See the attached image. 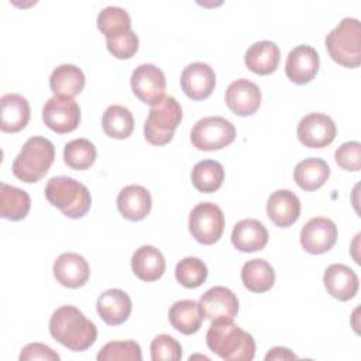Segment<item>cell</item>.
Masks as SVG:
<instances>
[{"label":"cell","mask_w":361,"mask_h":361,"mask_svg":"<svg viewBox=\"0 0 361 361\" xmlns=\"http://www.w3.org/2000/svg\"><path fill=\"white\" fill-rule=\"evenodd\" d=\"M55 159L54 144L39 135L28 138L18 155L13 161L11 171L14 176L25 183H34L42 179Z\"/></svg>","instance_id":"277c9868"},{"label":"cell","mask_w":361,"mask_h":361,"mask_svg":"<svg viewBox=\"0 0 361 361\" xmlns=\"http://www.w3.org/2000/svg\"><path fill=\"white\" fill-rule=\"evenodd\" d=\"M42 120L48 128L58 134H66L79 126L80 107L73 97L54 94L42 107Z\"/></svg>","instance_id":"9c48e42d"},{"label":"cell","mask_w":361,"mask_h":361,"mask_svg":"<svg viewBox=\"0 0 361 361\" xmlns=\"http://www.w3.org/2000/svg\"><path fill=\"white\" fill-rule=\"evenodd\" d=\"M49 87L54 94L75 97L85 87V75L76 65H59L49 76Z\"/></svg>","instance_id":"83f0119b"},{"label":"cell","mask_w":361,"mask_h":361,"mask_svg":"<svg viewBox=\"0 0 361 361\" xmlns=\"http://www.w3.org/2000/svg\"><path fill=\"white\" fill-rule=\"evenodd\" d=\"M106 47H107L109 52L113 56H116L117 59H130L138 51V37L131 30L130 32H127L121 37H117L113 39H106Z\"/></svg>","instance_id":"f35d334b"},{"label":"cell","mask_w":361,"mask_h":361,"mask_svg":"<svg viewBox=\"0 0 361 361\" xmlns=\"http://www.w3.org/2000/svg\"><path fill=\"white\" fill-rule=\"evenodd\" d=\"M320 58L310 45H298L286 56L285 73L296 85H305L314 79L319 72Z\"/></svg>","instance_id":"4fadbf2b"},{"label":"cell","mask_w":361,"mask_h":361,"mask_svg":"<svg viewBox=\"0 0 361 361\" xmlns=\"http://www.w3.org/2000/svg\"><path fill=\"white\" fill-rule=\"evenodd\" d=\"M102 126L103 131L110 138L124 140L128 138L134 130V117L127 107L111 104L103 113Z\"/></svg>","instance_id":"1f68e13d"},{"label":"cell","mask_w":361,"mask_h":361,"mask_svg":"<svg viewBox=\"0 0 361 361\" xmlns=\"http://www.w3.org/2000/svg\"><path fill=\"white\" fill-rule=\"evenodd\" d=\"M97 157V151L93 142L86 138H76L65 144L63 161L75 171H85L90 168Z\"/></svg>","instance_id":"836d02e7"},{"label":"cell","mask_w":361,"mask_h":361,"mask_svg":"<svg viewBox=\"0 0 361 361\" xmlns=\"http://www.w3.org/2000/svg\"><path fill=\"white\" fill-rule=\"evenodd\" d=\"M296 134L305 147L324 148L334 141L337 135V127L333 118L327 114L309 113L300 118Z\"/></svg>","instance_id":"8fae6325"},{"label":"cell","mask_w":361,"mask_h":361,"mask_svg":"<svg viewBox=\"0 0 361 361\" xmlns=\"http://www.w3.org/2000/svg\"><path fill=\"white\" fill-rule=\"evenodd\" d=\"M166 268L162 252L154 245H141L131 257V269L134 275L144 282L159 279Z\"/></svg>","instance_id":"603a6c76"},{"label":"cell","mask_w":361,"mask_h":361,"mask_svg":"<svg viewBox=\"0 0 361 361\" xmlns=\"http://www.w3.org/2000/svg\"><path fill=\"white\" fill-rule=\"evenodd\" d=\"M267 214L275 226L289 227L300 216V200L289 189L275 190L267 200Z\"/></svg>","instance_id":"d6986e66"},{"label":"cell","mask_w":361,"mask_h":361,"mask_svg":"<svg viewBox=\"0 0 361 361\" xmlns=\"http://www.w3.org/2000/svg\"><path fill=\"white\" fill-rule=\"evenodd\" d=\"M175 276L182 286L193 289L204 283L207 278V267L197 257H186L176 264Z\"/></svg>","instance_id":"e575fe53"},{"label":"cell","mask_w":361,"mask_h":361,"mask_svg":"<svg viewBox=\"0 0 361 361\" xmlns=\"http://www.w3.org/2000/svg\"><path fill=\"white\" fill-rule=\"evenodd\" d=\"M99 361H141V347L133 340L109 341L96 357Z\"/></svg>","instance_id":"d590c367"},{"label":"cell","mask_w":361,"mask_h":361,"mask_svg":"<svg viewBox=\"0 0 361 361\" xmlns=\"http://www.w3.org/2000/svg\"><path fill=\"white\" fill-rule=\"evenodd\" d=\"M204 317L213 320H234L238 313V299L234 292L226 286H213L207 289L199 300Z\"/></svg>","instance_id":"5bb4252c"},{"label":"cell","mask_w":361,"mask_h":361,"mask_svg":"<svg viewBox=\"0 0 361 361\" xmlns=\"http://www.w3.org/2000/svg\"><path fill=\"white\" fill-rule=\"evenodd\" d=\"M182 358L180 343L169 334H158L151 341L152 361H178Z\"/></svg>","instance_id":"8d00e7d4"},{"label":"cell","mask_w":361,"mask_h":361,"mask_svg":"<svg viewBox=\"0 0 361 361\" xmlns=\"http://www.w3.org/2000/svg\"><path fill=\"white\" fill-rule=\"evenodd\" d=\"M97 28L106 37L113 39L131 31L130 14L117 6H107L97 16Z\"/></svg>","instance_id":"d6a6232c"},{"label":"cell","mask_w":361,"mask_h":361,"mask_svg":"<svg viewBox=\"0 0 361 361\" xmlns=\"http://www.w3.org/2000/svg\"><path fill=\"white\" fill-rule=\"evenodd\" d=\"M190 179L196 190L202 193H213L223 185L224 168L219 161L203 159L195 164Z\"/></svg>","instance_id":"4dcf8cb0"},{"label":"cell","mask_w":361,"mask_h":361,"mask_svg":"<svg viewBox=\"0 0 361 361\" xmlns=\"http://www.w3.org/2000/svg\"><path fill=\"white\" fill-rule=\"evenodd\" d=\"M47 200L69 219H80L92 206L89 189L71 176H54L45 186Z\"/></svg>","instance_id":"3957f363"},{"label":"cell","mask_w":361,"mask_h":361,"mask_svg":"<svg viewBox=\"0 0 361 361\" xmlns=\"http://www.w3.org/2000/svg\"><path fill=\"white\" fill-rule=\"evenodd\" d=\"M130 83L133 93L145 104L152 106L165 96V75L152 63H142L137 66L131 73Z\"/></svg>","instance_id":"30bf717a"},{"label":"cell","mask_w":361,"mask_h":361,"mask_svg":"<svg viewBox=\"0 0 361 361\" xmlns=\"http://www.w3.org/2000/svg\"><path fill=\"white\" fill-rule=\"evenodd\" d=\"M180 86L192 100L207 99L216 86V75L210 65L204 62L189 63L180 75Z\"/></svg>","instance_id":"2e32d148"},{"label":"cell","mask_w":361,"mask_h":361,"mask_svg":"<svg viewBox=\"0 0 361 361\" xmlns=\"http://www.w3.org/2000/svg\"><path fill=\"white\" fill-rule=\"evenodd\" d=\"M51 336L71 351H85L97 338L96 324L75 306L58 307L49 319Z\"/></svg>","instance_id":"6da1fadb"},{"label":"cell","mask_w":361,"mask_h":361,"mask_svg":"<svg viewBox=\"0 0 361 361\" xmlns=\"http://www.w3.org/2000/svg\"><path fill=\"white\" fill-rule=\"evenodd\" d=\"M31 209L30 195L16 186L0 185V216L3 219L18 221L27 217Z\"/></svg>","instance_id":"f1b7e54d"},{"label":"cell","mask_w":361,"mask_h":361,"mask_svg":"<svg viewBox=\"0 0 361 361\" xmlns=\"http://www.w3.org/2000/svg\"><path fill=\"white\" fill-rule=\"evenodd\" d=\"M337 241V226L327 217H313L300 230V244L309 254L330 251Z\"/></svg>","instance_id":"7c38bea8"},{"label":"cell","mask_w":361,"mask_h":361,"mask_svg":"<svg viewBox=\"0 0 361 361\" xmlns=\"http://www.w3.org/2000/svg\"><path fill=\"white\" fill-rule=\"evenodd\" d=\"M54 276L65 288L78 289L83 286L89 276L90 268L87 261L76 252H63L54 262Z\"/></svg>","instance_id":"e0dca14e"},{"label":"cell","mask_w":361,"mask_h":361,"mask_svg":"<svg viewBox=\"0 0 361 361\" xmlns=\"http://www.w3.org/2000/svg\"><path fill=\"white\" fill-rule=\"evenodd\" d=\"M330 58L344 68L361 65V27L354 17L343 18L326 37Z\"/></svg>","instance_id":"5b68a950"},{"label":"cell","mask_w":361,"mask_h":361,"mask_svg":"<svg viewBox=\"0 0 361 361\" xmlns=\"http://www.w3.org/2000/svg\"><path fill=\"white\" fill-rule=\"evenodd\" d=\"M235 138V127L220 116L200 118L190 131V141L200 151H216L230 145Z\"/></svg>","instance_id":"52a82bcc"},{"label":"cell","mask_w":361,"mask_h":361,"mask_svg":"<svg viewBox=\"0 0 361 361\" xmlns=\"http://www.w3.org/2000/svg\"><path fill=\"white\" fill-rule=\"evenodd\" d=\"M268 230L255 219L240 220L231 231V243L241 252L262 250L268 243Z\"/></svg>","instance_id":"cb8c5ba5"},{"label":"cell","mask_w":361,"mask_h":361,"mask_svg":"<svg viewBox=\"0 0 361 361\" xmlns=\"http://www.w3.org/2000/svg\"><path fill=\"white\" fill-rule=\"evenodd\" d=\"M171 326L182 334L190 336L199 331L203 322V310L199 302L183 299L175 302L168 313Z\"/></svg>","instance_id":"484cf974"},{"label":"cell","mask_w":361,"mask_h":361,"mask_svg":"<svg viewBox=\"0 0 361 361\" xmlns=\"http://www.w3.org/2000/svg\"><path fill=\"white\" fill-rule=\"evenodd\" d=\"M182 120V107L172 96H164L149 109L144 123V137L152 145H165L173 138V133Z\"/></svg>","instance_id":"8992f818"},{"label":"cell","mask_w":361,"mask_h":361,"mask_svg":"<svg viewBox=\"0 0 361 361\" xmlns=\"http://www.w3.org/2000/svg\"><path fill=\"white\" fill-rule=\"evenodd\" d=\"M330 176V168L322 158H305L298 162L293 171V179L296 185L306 190L313 192L322 188Z\"/></svg>","instance_id":"4316f807"},{"label":"cell","mask_w":361,"mask_h":361,"mask_svg":"<svg viewBox=\"0 0 361 361\" xmlns=\"http://www.w3.org/2000/svg\"><path fill=\"white\" fill-rule=\"evenodd\" d=\"M336 162L344 171L357 172L361 168V144L348 141L336 149Z\"/></svg>","instance_id":"74e56055"},{"label":"cell","mask_w":361,"mask_h":361,"mask_svg":"<svg viewBox=\"0 0 361 361\" xmlns=\"http://www.w3.org/2000/svg\"><path fill=\"white\" fill-rule=\"evenodd\" d=\"M261 90L248 79H237L231 82L226 90V104L234 114L247 117L254 114L261 106Z\"/></svg>","instance_id":"9a60e30c"},{"label":"cell","mask_w":361,"mask_h":361,"mask_svg":"<svg viewBox=\"0 0 361 361\" xmlns=\"http://www.w3.org/2000/svg\"><path fill=\"white\" fill-rule=\"evenodd\" d=\"M207 347L227 361H251L255 355V341L250 333L233 320H213L207 334Z\"/></svg>","instance_id":"7a4b0ae2"},{"label":"cell","mask_w":361,"mask_h":361,"mask_svg":"<svg viewBox=\"0 0 361 361\" xmlns=\"http://www.w3.org/2000/svg\"><path fill=\"white\" fill-rule=\"evenodd\" d=\"M296 354H293L289 348L285 347H275L271 351L267 353L265 360L271 361V360H296Z\"/></svg>","instance_id":"60d3db41"},{"label":"cell","mask_w":361,"mask_h":361,"mask_svg":"<svg viewBox=\"0 0 361 361\" xmlns=\"http://www.w3.org/2000/svg\"><path fill=\"white\" fill-rule=\"evenodd\" d=\"M323 283L327 293L341 302L353 299L358 292L357 274L344 264H331L323 275Z\"/></svg>","instance_id":"ac0fdd59"},{"label":"cell","mask_w":361,"mask_h":361,"mask_svg":"<svg viewBox=\"0 0 361 361\" xmlns=\"http://www.w3.org/2000/svg\"><path fill=\"white\" fill-rule=\"evenodd\" d=\"M0 128L4 133H18L30 121L31 109L27 99L18 93H7L0 99Z\"/></svg>","instance_id":"7402d4cb"},{"label":"cell","mask_w":361,"mask_h":361,"mask_svg":"<svg viewBox=\"0 0 361 361\" xmlns=\"http://www.w3.org/2000/svg\"><path fill=\"white\" fill-rule=\"evenodd\" d=\"M241 281L248 290L254 293H264L274 286L275 271L265 259L254 258L243 265Z\"/></svg>","instance_id":"f546056e"},{"label":"cell","mask_w":361,"mask_h":361,"mask_svg":"<svg viewBox=\"0 0 361 361\" xmlns=\"http://www.w3.org/2000/svg\"><path fill=\"white\" fill-rule=\"evenodd\" d=\"M281 59L279 48L275 42L264 39L254 42L244 56L245 66L257 75H269L276 71Z\"/></svg>","instance_id":"d4e9b609"},{"label":"cell","mask_w":361,"mask_h":361,"mask_svg":"<svg viewBox=\"0 0 361 361\" xmlns=\"http://www.w3.org/2000/svg\"><path fill=\"white\" fill-rule=\"evenodd\" d=\"M96 309L106 324L118 326L130 317L133 305L130 296L124 290L113 288L104 290L97 298Z\"/></svg>","instance_id":"ffe728a7"},{"label":"cell","mask_w":361,"mask_h":361,"mask_svg":"<svg viewBox=\"0 0 361 361\" xmlns=\"http://www.w3.org/2000/svg\"><path fill=\"white\" fill-rule=\"evenodd\" d=\"M20 361L31 360H45V361H59V354L55 353L51 347L42 343H30L20 353Z\"/></svg>","instance_id":"ab89813d"},{"label":"cell","mask_w":361,"mask_h":361,"mask_svg":"<svg viewBox=\"0 0 361 361\" xmlns=\"http://www.w3.org/2000/svg\"><path fill=\"white\" fill-rule=\"evenodd\" d=\"M152 207L149 192L141 185L124 186L117 196V209L120 214L130 221L145 219Z\"/></svg>","instance_id":"44dd1931"},{"label":"cell","mask_w":361,"mask_h":361,"mask_svg":"<svg viewBox=\"0 0 361 361\" xmlns=\"http://www.w3.org/2000/svg\"><path fill=\"white\" fill-rule=\"evenodd\" d=\"M223 230L224 214L217 204L203 202L192 209L189 214V231L197 243L212 245L220 240Z\"/></svg>","instance_id":"ba28073f"}]
</instances>
